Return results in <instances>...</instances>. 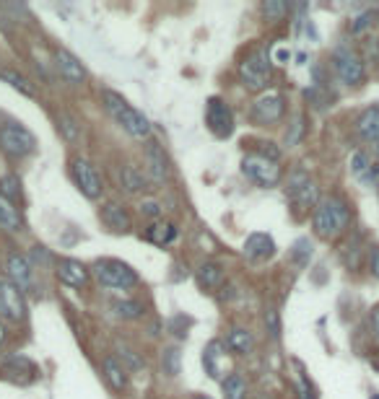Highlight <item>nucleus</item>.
I'll use <instances>...</instances> for the list:
<instances>
[{
  "label": "nucleus",
  "instance_id": "18",
  "mask_svg": "<svg viewBox=\"0 0 379 399\" xmlns=\"http://www.w3.org/2000/svg\"><path fill=\"white\" fill-rule=\"evenodd\" d=\"M203 366L210 379H221L224 376V366H226V345L221 340H213L205 345L203 350Z\"/></svg>",
  "mask_w": 379,
  "mask_h": 399
},
{
  "label": "nucleus",
  "instance_id": "3",
  "mask_svg": "<svg viewBox=\"0 0 379 399\" xmlns=\"http://www.w3.org/2000/svg\"><path fill=\"white\" fill-rule=\"evenodd\" d=\"M94 275L110 291H130V288L138 285V273L122 260H96Z\"/></svg>",
  "mask_w": 379,
  "mask_h": 399
},
{
  "label": "nucleus",
  "instance_id": "24",
  "mask_svg": "<svg viewBox=\"0 0 379 399\" xmlns=\"http://www.w3.org/2000/svg\"><path fill=\"white\" fill-rule=\"evenodd\" d=\"M0 228L8 231V234H19L21 228H24L19 207L13 203H8L6 197H0Z\"/></svg>",
  "mask_w": 379,
  "mask_h": 399
},
{
  "label": "nucleus",
  "instance_id": "15",
  "mask_svg": "<svg viewBox=\"0 0 379 399\" xmlns=\"http://www.w3.org/2000/svg\"><path fill=\"white\" fill-rule=\"evenodd\" d=\"M99 218L101 223L115 234H130V228H133V218H130L128 207L120 203H104L99 210Z\"/></svg>",
  "mask_w": 379,
  "mask_h": 399
},
{
  "label": "nucleus",
  "instance_id": "16",
  "mask_svg": "<svg viewBox=\"0 0 379 399\" xmlns=\"http://www.w3.org/2000/svg\"><path fill=\"white\" fill-rule=\"evenodd\" d=\"M6 270H8V280L21 288V291H26L31 285V273H34V264L26 254L21 252H13L8 257V262H6Z\"/></svg>",
  "mask_w": 379,
  "mask_h": 399
},
{
  "label": "nucleus",
  "instance_id": "29",
  "mask_svg": "<svg viewBox=\"0 0 379 399\" xmlns=\"http://www.w3.org/2000/svg\"><path fill=\"white\" fill-rule=\"evenodd\" d=\"M180 368H182L180 348H164V353H161V371L169 379H174V376H180Z\"/></svg>",
  "mask_w": 379,
  "mask_h": 399
},
{
  "label": "nucleus",
  "instance_id": "19",
  "mask_svg": "<svg viewBox=\"0 0 379 399\" xmlns=\"http://www.w3.org/2000/svg\"><path fill=\"white\" fill-rule=\"evenodd\" d=\"M273 254H276V241H273L268 234L247 236V241H244V257H247V260L262 262V260H270Z\"/></svg>",
  "mask_w": 379,
  "mask_h": 399
},
{
  "label": "nucleus",
  "instance_id": "10",
  "mask_svg": "<svg viewBox=\"0 0 379 399\" xmlns=\"http://www.w3.org/2000/svg\"><path fill=\"white\" fill-rule=\"evenodd\" d=\"M205 125L216 137H229L234 133V112L231 107L219 96L208 99V107H205Z\"/></svg>",
  "mask_w": 379,
  "mask_h": 399
},
{
  "label": "nucleus",
  "instance_id": "41",
  "mask_svg": "<svg viewBox=\"0 0 379 399\" xmlns=\"http://www.w3.org/2000/svg\"><path fill=\"white\" fill-rule=\"evenodd\" d=\"M31 257H34V262H50L52 254L44 249V246H34V252H31Z\"/></svg>",
  "mask_w": 379,
  "mask_h": 399
},
{
  "label": "nucleus",
  "instance_id": "31",
  "mask_svg": "<svg viewBox=\"0 0 379 399\" xmlns=\"http://www.w3.org/2000/svg\"><path fill=\"white\" fill-rule=\"evenodd\" d=\"M0 197H6L8 203H19V197H21V182H19V176L16 174H6V176H0Z\"/></svg>",
  "mask_w": 379,
  "mask_h": 399
},
{
  "label": "nucleus",
  "instance_id": "22",
  "mask_svg": "<svg viewBox=\"0 0 379 399\" xmlns=\"http://www.w3.org/2000/svg\"><path fill=\"white\" fill-rule=\"evenodd\" d=\"M356 133H359L364 140H371V143H379V104L374 107H367L356 119Z\"/></svg>",
  "mask_w": 379,
  "mask_h": 399
},
{
  "label": "nucleus",
  "instance_id": "38",
  "mask_svg": "<svg viewBox=\"0 0 379 399\" xmlns=\"http://www.w3.org/2000/svg\"><path fill=\"white\" fill-rule=\"evenodd\" d=\"M371 19H374V13H364V16H359V19H356V24L351 26V31H353V34H361V31H367V29H369Z\"/></svg>",
  "mask_w": 379,
  "mask_h": 399
},
{
  "label": "nucleus",
  "instance_id": "7",
  "mask_svg": "<svg viewBox=\"0 0 379 399\" xmlns=\"http://www.w3.org/2000/svg\"><path fill=\"white\" fill-rule=\"evenodd\" d=\"M70 176H73L76 187L81 189V195L89 197V200H99L101 192H104V182H101L96 166L86 161V158L76 156L70 161Z\"/></svg>",
  "mask_w": 379,
  "mask_h": 399
},
{
  "label": "nucleus",
  "instance_id": "27",
  "mask_svg": "<svg viewBox=\"0 0 379 399\" xmlns=\"http://www.w3.org/2000/svg\"><path fill=\"white\" fill-rule=\"evenodd\" d=\"M221 389H224V399H247V381L242 373H229L221 381Z\"/></svg>",
  "mask_w": 379,
  "mask_h": 399
},
{
  "label": "nucleus",
  "instance_id": "46",
  "mask_svg": "<svg viewBox=\"0 0 379 399\" xmlns=\"http://www.w3.org/2000/svg\"><path fill=\"white\" fill-rule=\"evenodd\" d=\"M377 156H379V143H377Z\"/></svg>",
  "mask_w": 379,
  "mask_h": 399
},
{
  "label": "nucleus",
  "instance_id": "9",
  "mask_svg": "<svg viewBox=\"0 0 379 399\" xmlns=\"http://www.w3.org/2000/svg\"><path fill=\"white\" fill-rule=\"evenodd\" d=\"M0 316L8 321L26 319V298H24V291L16 288L8 278H0Z\"/></svg>",
  "mask_w": 379,
  "mask_h": 399
},
{
  "label": "nucleus",
  "instance_id": "2",
  "mask_svg": "<svg viewBox=\"0 0 379 399\" xmlns=\"http://www.w3.org/2000/svg\"><path fill=\"white\" fill-rule=\"evenodd\" d=\"M101 101H104V109L110 112V117L115 119L130 137H135V140H151V122L146 119V114H140L138 109L130 107L120 94H115V91L107 88V91H101Z\"/></svg>",
  "mask_w": 379,
  "mask_h": 399
},
{
  "label": "nucleus",
  "instance_id": "5",
  "mask_svg": "<svg viewBox=\"0 0 379 399\" xmlns=\"http://www.w3.org/2000/svg\"><path fill=\"white\" fill-rule=\"evenodd\" d=\"M270 60L268 49L265 47H255L247 52V58L239 62V76L242 83L250 88V91H262V88L270 83Z\"/></svg>",
  "mask_w": 379,
  "mask_h": 399
},
{
  "label": "nucleus",
  "instance_id": "40",
  "mask_svg": "<svg viewBox=\"0 0 379 399\" xmlns=\"http://www.w3.org/2000/svg\"><path fill=\"white\" fill-rule=\"evenodd\" d=\"M369 270L374 278H379V246H374L369 252Z\"/></svg>",
  "mask_w": 379,
  "mask_h": 399
},
{
  "label": "nucleus",
  "instance_id": "34",
  "mask_svg": "<svg viewBox=\"0 0 379 399\" xmlns=\"http://www.w3.org/2000/svg\"><path fill=\"white\" fill-rule=\"evenodd\" d=\"M351 171H353V176H369L371 174L369 156H367V153H361V151H356L353 158H351Z\"/></svg>",
  "mask_w": 379,
  "mask_h": 399
},
{
  "label": "nucleus",
  "instance_id": "42",
  "mask_svg": "<svg viewBox=\"0 0 379 399\" xmlns=\"http://www.w3.org/2000/svg\"><path fill=\"white\" fill-rule=\"evenodd\" d=\"M371 330H374V337L379 340V309L371 312Z\"/></svg>",
  "mask_w": 379,
  "mask_h": 399
},
{
  "label": "nucleus",
  "instance_id": "17",
  "mask_svg": "<svg viewBox=\"0 0 379 399\" xmlns=\"http://www.w3.org/2000/svg\"><path fill=\"white\" fill-rule=\"evenodd\" d=\"M58 278L68 288H83L89 282V267L78 260H60L58 262Z\"/></svg>",
  "mask_w": 379,
  "mask_h": 399
},
{
  "label": "nucleus",
  "instance_id": "1",
  "mask_svg": "<svg viewBox=\"0 0 379 399\" xmlns=\"http://www.w3.org/2000/svg\"><path fill=\"white\" fill-rule=\"evenodd\" d=\"M351 223V207L338 195L322 197L312 213V228L319 239H335Z\"/></svg>",
  "mask_w": 379,
  "mask_h": 399
},
{
  "label": "nucleus",
  "instance_id": "37",
  "mask_svg": "<svg viewBox=\"0 0 379 399\" xmlns=\"http://www.w3.org/2000/svg\"><path fill=\"white\" fill-rule=\"evenodd\" d=\"M265 324H268L270 334H273V337H278L280 324H278V312H276V309H268V314H265Z\"/></svg>",
  "mask_w": 379,
  "mask_h": 399
},
{
  "label": "nucleus",
  "instance_id": "43",
  "mask_svg": "<svg viewBox=\"0 0 379 399\" xmlns=\"http://www.w3.org/2000/svg\"><path fill=\"white\" fill-rule=\"evenodd\" d=\"M299 133H301V119H296V122H294V133H291V137H289V146L296 143V135H299Z\"/></svg>",
  "mask_w": 379,
  "mask_h": 399
},
{
  "label": "nucleus",
  "instance_id": "11",
  "mask_svg": "<svg viewBox=\"0 0 379 399\" xmlns=\"http://www.w3.org/2000/svg\"><path fill=\"white\" fill-rule=\"evenodd\" d=\"M332 68L340 76V80L348 86H359L364 80V62L351 47H338L332 52Z\"/></svg>",
  "mask_w": 379,
  "mask_h": 399
},
{
  "label": "nucleus",
  "instance_id": "33",
  "mask_svg": "<svg viewBox=\"0 0 379 399\" xmlns=\"http://www.w3.org/2000/svg\"><path fill=\"white\" fill-rule=\"evenodd\" d=\"M262 13H265L268 21H280L289 13V6H286L283 0H265V3H262Z\"/></svg>",
  "mask_w": 379,
  "mask_h": 399
},
{
  "label": "nucleus",
  "instance_id": "45",
  "mask_svg": "<svg viewBox=\"0 0 379 399\" xmlns=\"http://www.w3.org/2000/svg\"><path fill=\"white\" fill-rule=\"evenodd\" d=\"M195 399H210V397H195Z\"/></svg>",
  "mask_w": 379,
  "mask_h": 399
},
{
  "label": "nucleus",
  "instance_id": "32",
  "mask_svg": "<svg viewBox=\"0 0 379 399\" xmlns=\"http://www.w3.org/2000/svg\"><path fill=\"white\" fill-rule=\"evenodd\" d=\"M58 130H60L62 135H65V140H68V143H78L81 125L73 117H70V114H65V112H60V114H58Z\"/></svg>",
  "mask_w": 379,
  "mask_h": 399
},
{
  "label": "nucleus",
  "instance_id": "14",
  "mask_svg": "<svg viewBox=\"0 0 379 399\" xmlns=\"http://www.w3.org/2000/svg\"><path fill=\"white\" fill-rule=\"evenodd\" d=\"M55 70L60 73V78L70 86H81L86 83V68L81 65V60L68 52L65 47H58L55 49Z\"/></svg>",
  "mask_w": 379,
  "mask_h": 399
},
{
  "label": "nucleus",
  "instance_id": "39",
  "mask_svg": "<svg viewBox=\"0 0 379 399\" xmlns=\"http://www.w3.org/2000/svg\"><path fill=\"white\" fill-rule=\"evenodd\" d=\"M260 156L270 158V161H278L280 151H278V148H273V143H260Z\"/></svg>",
  "mask_w": 379,
  "mask_h": 399
},
{
  "label": "nucleus",
  "instance_id": "13",
  "mask_svg": "<svg viewBox=\"0 0 379 399\" xmlns=\"http://www.w3.org/2000/svg\"><path fill=\"white\" fill-rule=\"evenodd\" d=\"M283 112H286V101H283V96L276 94V91L262 94V96L255 99V104H252V119L260 122V125H276V122L283 117Z\"/></svg>",
  "mask_w": 379,
  "mask_h": 399
},
{
  "label": "nucleus",
  "instance_id": "36",
  "mask_svg": "<svg viewBox=\"0 0 379 399\" xmlns=\"http://www.w3.org/2000/svg\"><path fill=\"white\" fill-rule=\"evenodd\" d=\"M140 213H146L149 218H153V221H161V205L156 203V200H146V203H140Z\"/></svg>",
  "mask_w": 379,
  "mask_h": 399
},
{
  "label": "nucleus",
  "instance_id": "23",
  "mask_svg": "<svg viewBox=\"0 0 379 399\" xmlns=\"http://www.w3.org/2000/svg\"><path fill=\"white\" fill-rule=\"evenodd\" d=\"M226 348H229L234 355H250L252 348H255L252 332L244 330V327H231L229 337H226Z\"/></svg>",
  "mask_w": 379,
  "mask_h": 399
},
{
  "label": "nucleus",
  "instance_id": "21",
  "mask_svg": "<svg viewBox=\"0 0 379 399\" xmlns=\"http://www.w3.org/2000/svg\"><path fill=\"white\" fill-rule=\"evenodd\" d=\"M120 185L128 195H140V192H146V189H149V176L143 174L138 166L125 164L120 169Z\"/></svg>",
  "mask_w": 379,
  "mask_h": 399
},
{
  "label": "nucleus",
  "instance_id": "28",
  "mask_svg": "<svg viewBox=\"0 0 379 399\" xmlns=\"http://www.w3.org/2000/svg\"><path fill=\"white\" fill-rule=\"evenodd\" d=\"M224 280V267L219 262H205L200 264L198 270V282L200 288H219Z\"/></svg>",
  "mask_w": 379,
  "mask_h": 399
},
{
  "label": "nucleus",
  "instance_id": "4",
  "mask_svg": "<svg viewBox=\"0 0 379 399\" xmlns=\"http://www.w3.org/2000/svg\"><path fill=\"white\" fill-rule=\"evenodd\" d=\"M0 151L13 161H21L37 151V137L21 122H6L0 127Z\"/></svg>",
  "mask_w": 379,
  "mask_h": 399
},
{
  "label": "nucleus",
  "instance_id": "35",
  "mask_svg": "<svg viewBox=\"0 0 379 399\" xmlns=\"http://www.w3.org/2000/svg\"><path fill=\"white\" fill-rule=\"evenodd\" d=\"M296 384H299V399H317L314 387H312L310 379H307L304 373H299V376H296Z\"/></svg>",
  "mask_w": 379,
  "mask_h": 399
},
{
  "label": "nucleus",
  "instance_id": "12",
  "mask_svg": "<svg viewBox=\"0 0 379 399\" xmlns=\"http://www.w3.org/2000/svg\"><path fill=\"white\" fill-rule=\"evenodd\" d=\"M143 164H146V176L151 185H164L169 179V161L164 148L156 140H146L143 146Z\"/></svg>",
  "mask_w": 379,
  "mask_h": 399
},
{
  "label": "nucleus",
  "instance_id": "44",
  "mask_svg": "<svg viewBox=\"0 0 379 399\" xmlns=\"http://www.w3.org/2000/svg\"><path fill=\"white\" fill-rule=\"evenodd\" d=\"M6 337H8V332H6V324H3V321H0V345H3V342H6Z\"/></svg>",
  "mask_w": 379,
  "mask_h": 399
},
{
  "label": "nucleus",
  "instance_id": "6",
  "mask_svg": "<svg viewBox=\"0 0 379 399\" xmlns=\"http://www.w3.org/2000/svg\"><path fill=\"white\" fill-rule=\"evenodd\" d=\"M242 174L258 187L268 189V187H276L280 182V166L278 161H270L260 153H247L242 158Z\"/></svg>",
  "mask_w": 379,
  "mask_h": 399
},
{
  "label": "nucleus",
  "instance_id": "8",
  "mask_svg": "<svg viewBox=\"0 0 379 399\" xmlns=\"http://www.w3.org/2000/svg\"><path fill=\"white\" fill-rule=\"evenodd\" d=\"M286 192H289V197L299 205V207H317V203H319L317 182H314L307 171H301V169H296V171L289 176Z\"/></svg>",
  "mask_w": 379,
  "mask_h": 399
},
{
  "label": "nucleus",
  "instance_id": "25",
  "mask_svg": "<svg viewBox=\"0 0 379 399\" xmlns=\"http://www.w3.org/2000/svg\"><path fill=\"white\" fill-rule=\"evenodd\" d=\"M0 78L6 80L10 88H16L19 94H24V96H29V99H34L37 96V86L31 83L24 73H19V70H13V68H0Z\"/></svg>",
  "mask_w": 379,
  "mask_h": 399
},
{
  "label": "nucleus",
  "instance_id": "26",
  "mask_svg": "<svg viewBox=\"0 0 379 399\" xmlns=\"http://www.w3.org/2000/svg\"><path fill=\"white\" fill-rule=\"evenodd\" d=\"M146 236H149L151 244H156V246H167V244H171L174 239H177V228H174L169 221H153V223L149 226Z\"/></svg>",
  "mask_w": 379,
  "mask_h": 399
},
{
  "label": "nucleus",
  "instance_id": "20",
  "mask_svg": "<svg viewBox=\"0 0 379 399\" xmlns=\"http://www.w3.org/2000/svg\"><path fill=\"white\" fill-rule=\"evenodd\" d=\"M101 371H104V379L110 381V387L115 391H125L130 387L128 368L115 355H107V358L101 360Z\"/></svg>",
  "mask_w": 379,
  "mask_h": 399
},
{
  "label": "nucleus",
  "instance_id": "30",
  "mask_svg": "<svg viewBox=\"0 0 379 399\" xmlns=\"http://www.w3.org/2000/svg\"><path fill=\"white\" fill-rule=\"evenodd\" d=\"M112 309H115V314H117V316H122V319H140V316H143V303L133 301V298L115 301V303H112Z\"/></svg>",
  "mask_w": 379,
  "mask_h": 399
}]
</instances>
